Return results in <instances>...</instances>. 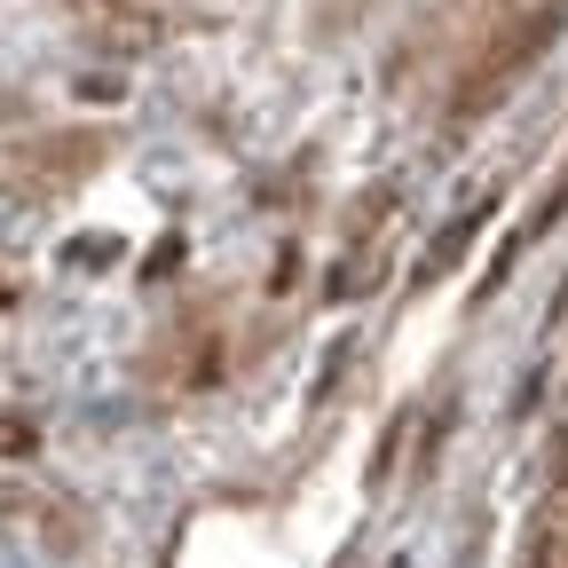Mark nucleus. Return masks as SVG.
Listing matches in <instances>:
<instances>
[{
	"instance_id": "obj_1",
	"label": "nucleus",
	"mask_w": 568,
	"mask_h": 568,
	"mask_svg": "<svg viewBox=\"0 0 568 568\" xmlns=\"http://www.w3.org/2000/svg\"><path fill=\"white\" fill-rule=\"evenodd\" d=\"M481 222H489V213H458V222H443V237H435V245L418 253V284H435V276H450V268L466 261V245L481 237Z\"/></svg>"
}]
</instances>
